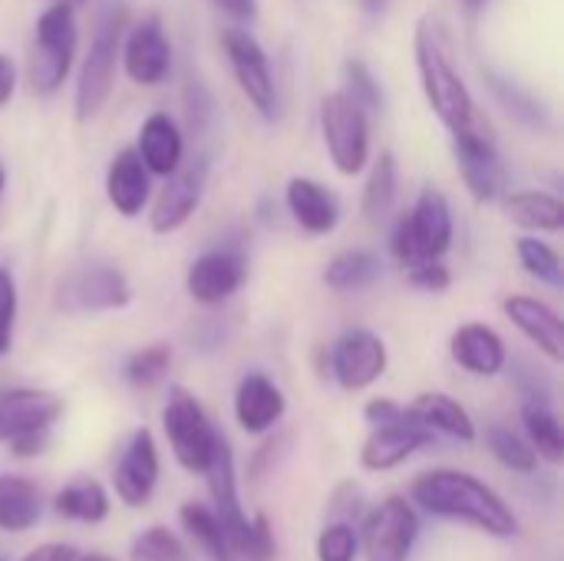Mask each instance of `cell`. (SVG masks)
I'll list each match as a JSON object with an SVG mask.
<instances>
[{"label":"cell","mask_w":564,"mask_h":561,"mask_svg":"<svg viewBox=\"0 0 564 561\" xmlns=\"http://www.w3.org/2000/svg\"><path fill=\"white\" fill-rule=\"evenodd\" d=\"M410 493H413V503L420 509H426L430 516H440L449 522H466L496 539H509L519 532V519L506 506V499L469 473L430 470L413 479Z\"/></svg>","instance_id":"6da1fadb"},{"label":"cell","mask_w":564,"mask_h":561,"mask_svg":"<svg viewBox=\"0 0 564 561\" xmlns=\"http://www.w3.org/2000/svg\"><path fill=\"white\" fill-rule=\"evenodd\" d=\"M202 476L208 479V489H212V499H215V519H218L231 552L241 561H274L278 546H274L268 519L264 516L248 519L245 509H241L235 456H231V446H228V440L221 433H218L212 463H208V470Z\"/></svg>","instance_id":"7a4b0ae2"},{"label":"cell","mask_w":564,"mask_h":561,"mask_svg":"<svg viewBox=\"0 0 564 561\" xmlns=\"http://www.w3.org/2000/svg\"><path fill=\"white\" fill-rule=\"evenodd\" d=\"M413 53H416V69H420V86L430 103V109L440 116V122L449 132H463L476 122V103L473 93L466 89L463 76L453 69L436 26L430 20H420L416 36H413Z\"/></svg>","instance_id":"3957f363"},{"label":"cell","mask_w":564,"mask_h":561,"mask_svg":"<svg viewBox=\"0 0 564 561\" xmlns=\"http://www.w3.org/2000/svg\"><path fill=\"white\" fill-rule=\"evenodd\" d=\"M453 248V212L440 188H423L416 205L397 222L390 235L393 258L406 268L423 261H443V255Z\"/></svg>","instance_id":"277c9868"},{"label":"cell","mask_w":564,"mask_h":561,"mask_svg":"<svg viewBox=\"0 0 564 561\" xmlns=\"http://www.w3.org/2000/svg\"><path fill=\"white\" fill-rule=\"evenodd\" d=\"M76 46H79V30H76L73 3L63 0L50 3L33 30V53L26 66L30 89L40 96H53L73 69Z\"/></svg>","instance_id":"5b68a950"},{"label":"cell","mask_w":564,"mask_h":561,"mask_svg":"<svg viewBox=\"0 0 564 561\" xmlns=\"http://www.w3.org/2000/svg\"><path fill=\"white\" fill-rule=\"evenodd\" d=\"M122 33H126V10L109 7L96 23V33L89 40L86 60H83V69H79V83H76V119L79 122L93 119L106 106V99H109V93L116 86Z\"/></svg>","instance_id":"8992f818"},{"label":"cell","mask_w":564,"mask_h":561,"mask_svg":"<svg viewBox=\"0 0 564 561\" xmlns=\"http://www.w3.org/2000/svg\"><path fill=\"white\" fill-rule=\"evenodd\" d=\"M321 132L330 162L340 175H360L370 162V119L367 109L344 89L321 99Z\"/></svg>","instance_id":"52a82bcc"},{"label":"cell","mask_w":564,"mask_h":561,"mask_svg":"<svg viewBox=\"0 0 564 561\" xmlns=\"http://www.w3.org/2000/svg\"><path fill=\"white\" fill-rule=\"evenodd\" d=\"M162 427L169 436V446L175 453V460L182 463V470L188 473H205L218 443V430L208 423L202 403L185 390V387H172L169 390V403L162 413Z\"/></svg>","instance_id":"ba28073f"},{"label":"cell","mask_w":564,"mask_h":561,"mask_svg":"<svg viewBox=\"0 0 564 561\" xmlns=\"http://www.w3.org/2000/svg\"><path fill=\"white\" fill-rule=\"evenodd\" d=\"M221 50H225L228 66L235 73V83L241 86L248 103L264 119H274V112H278V89H274V76H271L268 53L261 50V43L248 30L231 26V30L221 33Z\"/></svg>","instance_id":"9c48e42d"},{"label":"cell","mask_w":564,"mask_h":561,"mask_svg":"<svg viewBox=\"0 0 564 561\" xmlns=\"http://www.w3.org/2000/svg\"><path fill=\"white\" fill-rule=\"evenodd\" d=\"M420 536V519L403 496L383 499L364 526L367 561H410Z\"/></svg>","instance_id":"30bf717a"},{"label":"cell","mask_w":564,"mask_h":561,"mask_svg":"<svg viewBox=\"0 0 564 561\" xmlns=\"http://www.w3.org/2000/svg\"><path fill=\"white\" fill-rule=\"evenodd\" d=\"M453 152L459 175L476 202H499L506 195V165L499 149L486 132L476 129V122L463 132H453Z\"/></svg>","instance_id":"8fae6325"},{"label":"cell","mask_w":564,"mask_h":561,"mask_svg":"<svg viewBox=\"0 0 564 561\" xmlns=\"http://www.w3.org/2000/svg\"><path fill=\"white\" fill-rule=\"evenodd\" d=\"M205 182H208V162H205V159L182 162L175 172H169L162 192H159L155 202H152V215H149L152 231H155V235H172V231H178V228L195 215V208L202 205Z\"/></svg>","instance_id":"7c38bea8"},{"label":"cell","mask_w":564,"mask_h":561,"mask_svg":"<svg viewBox=\"0 0 564 561\" xmlns=\"http://www.w3.org/2000/svg\"><path fill=\"white\" fill-rule=\"evenodd\" d=\"M129 301L132 288L112 265H83L59 281V308L66 311H119Z\"/></svg>","instance_id":"4fadbf2b"},{"label":"cell","mask_w":564,"mask_h":561,"mask_svg":"<svg viewBox=\"0 0 564 561\" xmlns=\"http://www.w3.org/2000/svg\"><path fill=\"white\" fill-rule=\"evenodd\" d=\"M330 370L344 390H350V393L367 390L387 374V344L373 331L354 327V331L340 334V341L334 344Z\"/></svg>","instance_id":"5bb4252c"},{"label":"cell","mask_w":564,"mask_h":561,"mask_svg":"<svg viewBox=\"0 0 564 561\" xmlns=\"http://www.w3.org/2000/svg\"><path fill=\"white\" fill-rule=\"evenodd\" d=\"M122 66L135 86H159L172 73V43L159 17H145L122 33Z\"/></svg>","instance_id":"9a60e30c"},{"label":"cell","mask_w":564,"mask_h":561,"mask_svg":"<svg viewBox=\"0 0 564 561\" xmlns=\"http://www.w3.org/2000/svg\"><path fill=\"white\" fill-rule=\"evenodd\" d=\"M248 278V261L235 248H212L198 255L185 274V291L195 304H225Z\"/></svg>","instance_id":"2e32d148"},{"label":"cell","mask_w":564,"mask_h":561,"mask_svg":"<svg viewBox=\"0 0 564 561\" xmlns=\"http://www.w3.org/2000/svg\"><path fill=\"white\" fill-rule=\"evenodd\" d=\"M433 436H436V433H430V430L403 407V417H400V420L373 427V433L367 436V443H364V450H360V463H364V470H370V473L397 470V466L406 463L416 450L430 446Z\"/></svg>","instance_id":"e0dca14e"},{"label":"cell","mask_w":564,"mask_h":561,"mask_svg":"<svg viewBox=\"0 0 564 561\" xmlns=\"http://www.w3.org/2000/svg\"><path fill=\"white\" fill-rule=\"evenodd\" d=\"M159 483V450L149 430H135L112 470V486L122 506L139 509L152 499Z\"/></svg>","instance_id":"ac0fdd59"},{"label":"cell","mask_w":564,"mask_h":561,"mask_svg":"<svg viewBox=\"0 0 564 561\" xmlns=\"http://www.w3.org/2000/svg\"><path fill=\"white\" fill-rule=\"evenodd\" d=\"M63 417V400L50 390L13 387L0 390V440L10 443L23 433L50 430Z\"/></svg>","instance_id":"d6986e66"},{"label":"cell","mask_w":564,"mask_h":561,"mask_svg":"<svg viewBox=\"0 0 564 561\" xmlns=\"http://www.w3.org/2000/svg\"><path fill=\"white\" fill-rule=\"evenodd\" d=\"M288 410L281 387L264 374H245L235 390V417L245 433H268Z\"/></svg>","instance_id":"ffe728a7"},{"label":"cell","mask_w":564,"mask_h":561,"mask_svg":"<svg viewBox=\"0 0 564 561\" xmlns=\"http://www.w3.org/2000/svg\"><path fill=\"white\" fill-rule=\"evenodd\" d=\"M152 185H149V169L142 165L135 149H122L112 155L106 169V198L122 218H135L149 205Z\"/></svg>","instance_id":"44dd1931"},{"label":"cell","mask_w":564,"mask_h":561,"mask_svg":"<svg viewBox=\"0 0 564 561\" xmlns=\"http://www.w3.org/2000/svg\"><path fill=\"white\" fill-rule=\"evenodd\" d=\"M288 212L307 235H330L340 222L337 195L327 185L304 175L288 182Z\"/></svg>","instance_id":"7402d4cb"},{"label":"cell","mask_w":564,"mask_h":561,"mask_svg":"<svg viewBox=\"0 0 564 561\" xmlns=\"http://www.w3.org/2000/svg\"><path fill=\"white\" fill-rule=\"evenodd\" d=\"M506 314L509 321L549 357V360H562L564 357V331H562V317L545 304V301H535V298H506Z\"/></svg>","instance_id":"603a6c76"},{"label":"cell","mask_w":564,"mask_h":561,"mask_svg":"<svg viewBox=\"0 0 564 561\" xmlns=\"http://www.w3.org/2000/svg\"><path fill=\"white\" fill-rule=\"evenodd\" d=\"M142 165L149 175H169L182 165L185 159V139L178 122L169 112H152L142 129H139V145H135Z\"/></svg>","instance_id":"cb8c5ba5"},{"label":"cell","mask_w":564,"mask_h":561,"mask_svg":"<svg viewBox=\"0 0 564 561\" xmlns=\"http://www.w3.org/2000/svg\"><path fill=\"white\" fill-rule=\"evenodd\" d=\"M453 360L476 374V377H496L506 367V344L502 337L489 327V324H463L456 327L453 341H449Z\"/></svg>","instance_id":"d4e9b609"},{"label":"cell","mask_w":564,"mask_h":561,"mask_svg":"<svg viewBox=\"0 0 564 561\" xmlns=\"http://www.w3.org/2000/svg\"><path fill=\"white\" fill-rule=\"evenodd\" d=\"M43 493L33 479L17 473H0V532H26L40 522Z\"/></svg>","instance_id":"484cf974"},{"label":"cell","mask_w":564,"mask_h":561,"mask_svg":"<svg viewBox=\"0 0 564 561\" xmlns=\"http://www.w3.org/2000/svg\"><path fill=\"white\" fill-rule=\"evenodd\" d=\"M502 212L509 222H516L525 231L539 235H558L564 228V202L552 192H506Z\"/></svg>","instance_id":"4316f807"},{"label":"cell","mask_w":564,"mask_h":561,"mask_svg":"<svg viewBox=\"0 0 564 561\" xmlns=\"http://www.w3.org/2000/svg\"><path fill=\"white\" fill-rule=\"evenodd\" d=\"M430 433H443L453 436L459 443H473L476 440V423L466 413V407L446 393H420L413 400V407H406Z\"/></svg>","instance_id":"83f0119b"},{"label":"cell","mask_w":564,"mask_h":561,"mask_svg":"<svg viewBox=\"0 0 564 561\" xmlns=\"http://www.w3.org/2000/svg\"><path fill=\"white\" fill-rule=\"evenodd\" d=\"M522 427L525 436L532 443V450L549 460V463H562L564 460V430L555 407L549 403V397H525L522 400Z\"/></svg>","instance_id":"f1b7e54d"},{"label":"cell","mask_w":564,"mask_h":561,"mask_svg":"<svg viewBox=\"0 0 564 561\" xmlns=\"http://www.w3.org/2000/svg\"><path fill=\"white\" fill-rule=\"evenodd\" d=\"M53 513L63 516V519H73V522H89V526H96V522H102V519L109 516V496H106V489H102L96 479L79 476V479L66 483V486L56 493Z\"/></svg>","instance_id":"f546056e"},{"label":"cell","mask_w":564,"mask_h":561,"mask_svg":"<svg viewBox=\"0 0 564 561\" xmlns=\"http://www.w3.org/2000/svg\"><path fill=\"white\" fill-rule=\"evenodd\" d=\"M383 265L373 251H364V248H350V251H340L337 258L327 261L324 268V284L337 294H347V291H364L370 288L377 278H380Z\"/></svg>","instance_id":"4dcf8cb0"},{"label":"cell","mask_w":564,"mask_h":561,"mask_svg":"<svg viewBox=\"0 0 564 561\" xmlns=\"http://www.w3.org/2000/svg\"><path fill=\"white\" fill-rule=\"evenodd\" d=\"M178 519H182V529L188 532V539H192L208 559L241 561L231 552V546H228V539H225V532H221V526H218V519H215V513H212L208 506H202V503H185L182 513H178Z\"/></svg>","instance_id":"1f68e13d"},{"label":"cell","mask_w":564,"mask_h":561,"mask_svg":"<svg viewBox=\"0 0 564 561\" xmlns=\"http://www.w3.org/2000/svg\"><path fill=\"white\" fill-rule=\"evenodd\" d=\"M393 202H397V159L393 152H380L364 188V215L370 222H383Z\"/></svg>","instance_id":"d6a6232c"},{"label":"cell","mask_w":564,"mask_h":561,"mask_svg":"<svg viewBox=\"0 0 564 561\" xmlns=\"http://www.w3.org/2000/svg\"><path fill=\"white\" fill-rule=\"evenodd\" d=\"M486 443H489L492 456H496L502 466H509L512 473H535L539 453H535L532 443L522 440L516 430H509V427H489V430H486Z\"/></svg>","instance_id":"836d02e7"},{"label":"cell","mask_w":564,"mask_h":561,"mask_svg":"<svg viewBox=\"0 0 564 561\" xmlns=\"http://www.w3.org/2000/svg\"><path fill=\"white\" fill-rule=\"evenodd\" d=\"M516 251H519V261H522V268L532 274V278H539L542 284H549V288H562L564 284V268H562V258H558V251L549 245V241H539V238H519L516 241Z\"/></svg>","instance_id":"e575fe53"},{"label":"cell","mask_w":564,"mask_h":561,"mask_svg":"<svg viewBox=\"0 0 564 561\" xmlns=\"http://www.w3.org/2000/svg\"><path fill=\"white\" fill-rule=\"evenodd\" d=\"M169 367H172V347L169 344H149L126 360L122 374L132 387H155L169 374Z\"/></svg>","instance_id":"d590c367"},{"label":"cell","mask_w":564,"mask_h":561,"mask_svg":"<svg viewBox=\"0 0 564 561\" xmlns=\"http://www.w3.org/2000/svg\"><path fill=\"white\" fill-rule=\"evenodd\" d=\"M344 83H347V96L357 99L367 112H380L383 109V89L380 83L373 79L370 66L364 60H347L344 63Z\"/></svg>","instance_id":"8d00e7d4"},{"label":"cell","mask_w":564,"mask_h":561,"mask_svg":"<svg viewBox=\"0 0 564 561\" xmlns=\"http://www.w3.org/2000/svg\"><path fill=\"white\" fill-rule=\"evenodd\" d=\"M360 539L350 522H330L317 536V561H357Z\"/></svg>","instance_id":"74e56055"},{"label":"cell","mask_w":564,"mask_h":561,"mask_svg":"<svg viewBox=\"0 0 564 561\" xmlns=\"http://www.w3.org/2000/svg\"><path fill=\"white\" fill-rule=\"evenodd\" d=\"M132 561H185V549L169 529L155 526L132 542Z\"/></svg>","instance_id":"f35d334b"},{"label":"cell","mask_w":564,"mask_h":561,"mask_svg":"<svg viewBox=\"0 0 564 561\" xmlns=\"http://www.w3.org/2000/svg\"><path fill=\"white\" fill-rule=\"evenodd\" d=\"M13 321H17V284L10 271H0V357L13 344Z\"/></svg>","instance_id":"ab89813d"},{"label":"cell","mask_w":564,"mask_h":561,"mask_svg":"<svg viewBox=\"0 0 564 561\" xmlns=\"http://www.w3.org/2000/svg\"><path fill=\"white\" fill-rule=\"evenodd\" d=\"M406 278H410L416 288L433 291V294H440V291H446V288H449V268H446L443 261H423V265H413V268H406Z\"/></svg>","instance_id":"60d3db41"},{"label":"cell","mask_w":564,"mask_h":561,"mask_svg":"<svg viewBox=\"0 0 564 561\" xmlns=\"http://www.w3.org/2000/svg\"><path fill=\"white\" fill-rule=\"evenodd\" d=\"M50 450V430H40V433H23V436H13L10 440V453L20 456V460H30V456H40Z\"/></svg>","instance_id":"b9f144b4"},{"label":"cell","mask_w":564,"mask_h":561,"mask_svg":"<svg viewBox=\"0 0 564 561\" xmlns=\"http://www.w3.org/2000/svg\"><path fill=\"white\" fill-rule=\"evenodd\" d=\"M79 552L66 542H46V546H36L33 552H26L20 561H76Z\"/></svg>","instance_id":"7bdbcfd3"},{"label":"cell","mask_w":564,"mask_h":561,"mask_svg":"<svg viewBox=\"0 0 564 561\" xmlns=\"http://www.w3.org/2000/svg\"><path fill=\"white\" fill-rule=\"evenodd\" d=\"M364 417H367L373 427H380V423H393V420H400V417H403V407H400V403H393L390 397H380V400H370V403H367Z\"/></svg>","instance_id":"ee69618b"},{"label":"cell","mask_w":564,"mask_h":561,"mask_svg":"<svg viewBox=\"0 0 564 561\" xmlns=\"http://www.w3.org/2000/svg\"><path fill=\"white\" fill-rule=\"evenodd\" d=\"M13 89H17V66L7 53H0V106L10 103Z\"/></svg>","instance_id":"f6af8a7d"},{"label":"cell","mask_w":564,"mask_h":561,"mask_svg":"<svg viewBox=\"0 0 564 561\" xmlns=\"http://www.w3.org/2000/svg\"><path fill=\"white\" fill-rule=\"evenodd\" d=\"M225 13H231L235 20H254L258 17V0H215Z\"/></svg>","instance_id":"bcb514c9"},{"label":"cell","mask_w":564,"mask_h":561,"mask_svg":"<svg viewBox=\"0 0 564 561\" xmlns=\"http://www.w3.org/2000/svg\"><path fill=\"white\" fill-rule=\"evenodd\" d=\"M387 7H390V0H360V10H364V13H370V17L387 13Z\"/></svg>","instance_id":"7dc6e473"},{"label":"cell","mask_w":564,"mask_h":561,"mask_svg":"<svg viewBox=\"0 0 564 561\" xmlns=\"http://www.w3.org/2000/svg\"><path fill=\"white\" fill-rule=\"evenodd\" d=\"M459 3H463L466 17H476V13H482V10H486V3H489V0H459Z\"/></svg>","instance_id":"c3c4849f"},{"label":"cell","mask_w":564,"mask_h":561,"mask_svg":"<svg viewBox=\"0 0 564 561\" xmlns=\"http://www.w3.org/2000/svg\"><path fill=\"white\" fill-rule=\"evenodd\" d=\"M76 561H116V559H109V555H79Z\"/></svg>","instance_id":"681fc988"},{"label":"cell","mask_w":564,"mask_h":561,"mask_svg":"<svg viewBox=\"0 0 564 561\" xmlns=\"http://www.w3.org/2000/svg\"><path fill=\"white\" fill-rule=\"evenodd\" d=\"M3 182H7V175H3V169H0V192H3Z\"/></svg>","instance_id":"f907efd6"},{"label":"cell","mask_w":564,"mask_h":561,"mask_svg":"<svg viewBox=\"0 0 564 561\" xmlns=\"http://www.w3.org/2000/svg\"><path fill=\"white\" fill-rule=\"evenodd\" d=\"M63 3H83V0H63Z\"/></svg>","instance_id":"816d5d0a"},{"label":"cell","mask_w":564,"mask_h":561,"mask_svg":"<svg viewBox=\"0 0 564 561\" xmlns=\"http://www.w3.org/2000/svg\"><path fill=\"white\" fill-rule=\"evenodd\" d=\"M0 561H10V559H7V555H3V552H0Z\"/></svg>","instance_id":"f5cc1de1"}]
</instances>
